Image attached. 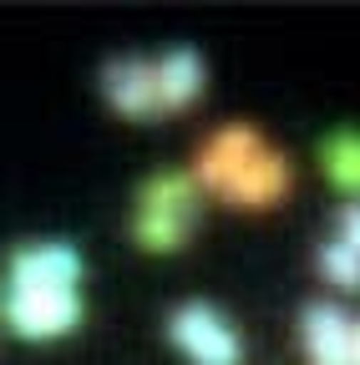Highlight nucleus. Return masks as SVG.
<instances>
[{
  "label": "nucleus",
  "instance_id": "f257e3e1",
  "mask_svg": "<svg viewBox=\"0 0 360 365\" xmlns=\"http://www.w3.org/2000/svg\"><path fill=\"white\" fill-rule=\"evenodd\" d=\"M6 314H11V325H16L21 335L41 340V335L71 330L76 319H81V299H76L71 289H11Z\"/></svg>",
  "mask_w": 360,
  "mask_h": 365
},
{
  "label": "nucleus",
  "instance_id": "f03ea898",
  "mask_svg": "<svg viewBox=\"0 0 360 365\" xmlns=\"http://www.w3.org/2000/svg\"><path fill=\"white\" fill-rule=\"evenodd\" d=\"M173 340L188 345L198 365H239V340L208 304H183L173 314Z\"/></svg>",
  "mask_w": 360,
  "mask_h": 365
},
{
  "label": "nucleus",
  "instance_id": "7ed1b4c3",
  "mask_svg": "<svg viewBox=\"0 0 360 365\" xmlns=\"http://www.w3.org/2000/svg\"><path fill=\"white\" fill-rule=\"evenodd\" d=\"M76 274H81V259L71 244H41L11 259V289H71Z\"/></svg>",
  "mask_w": 360,
  "mask_h": 365
},
{
  "label": "nucleus",
  "instance_id": "20e7f679",
  "mask_svg": "<svg viewBox=\"0 0 360 365\" xmlns=\"http://www.w3.org/2000/svg\"><path fill=\"white\" fill-rule=\"evenodd\" d=\"M259 153V137H254V127H244V122H234V127H223V132H213V143L198 153V178L208 182V188H229V178L249 163Z\"/></svg>",
  "mask_w": 360,
  "mask_h": 365
},
{
  "label": "nucleus",
  "instance_id": "39448f33",
  "mask_svg": "<svg viewBox=\"0 0 360 365\" xmlns=\"http://www.w3.org/2000/svg\"><path fill=\"white\" fill-rule=\"evenodd\" d=\"M284 182H289V163L279 153H254L234 178H229V188H223V198H234V203H274L284 193Z\"/></svg>",
  "mask_w": 360,
  "mask_h": 365
},
{
  "label": "nucleus",
  "instance_id": "423d86ee",
  "mask_svg": "<svg viewBox=\"0 0 360 365\" xmlns=\"http://www.w3.org/2000/svg\"><path fill=\"white\" fill-rule=\"evenodd\" d=\"M304 335H309L314 365H350V325L335 304H325V299L304 304Z\"/></svg>",
  "mask_w": 360,
  "mask_h": 365
},
{
  "label": "nucleus",
  "instance_id": "0eeeda50",
  "mask_svg": "<svg viewBox=\"0 0 360 365\" xmlns=\"http://www.w3.org/2000/svg\"><path fill=\"white\" fill-rule=\"evenodd\" d=\"M107 91H112L117 112H127V117H143V112L158 107V76L143 61H112L107 66Z\"/></svg>",
  "mask_w": 360,
  "mask_h": 365
},
{
  "label": "nucleus",
  "instance_id": "6e6552de",
  "mask_svg": "<svg viewBox=\"0 0 360 365\" xmlns=\"http://www.w3.org/2000/svg\"><path fill=\"white\" fill-rule=\"evenodd\" d=\"M153 76H158V107H188L203 86V66L193 51H168L153 66Z\"/></svg>",
  "mask_w": 360,
  "mask_h": 365
},
{
  "label": "nucleus",
  "instance_id": "1a4fd4ad",
  "mask_svg": "<svg viewBox=\"0 0 360 365\" xmlns=\"http://www.w3.org/2000/svg\"><path fill=\"white\" fill-rule=\"evenodd\" d=\"M188 203H193V178H183V173H163V178H153L143 188V208L148 213H178L183 218Z\"/></svg>",
  "mask_w": 360,
  "mask_h": 365
},
{
  "label": "nucleus",
  "instance_id": "9d476101",
  "mask_svg": "<svg viewBox=\"0 0 360 365\" xmlns=\"http://www.w3.org/2000/svg\"><path fill=\"white\" fill-rule=\"evenodd\" d=\"M325 168L340 188H360V137L355 132H335L325 143Z\"/></svg>",
  "mask_w": 360,
  "mask_h": 365
},
{
  "label": "nucleus",
  "instance_id": "9b49d317",
  "mask_svg": "<svg viewBox=\"0 0 360 365\" xmlns=\"http://www.w3.org/2000/svg\"><path fill=\"white\" fill-rule=\"evenodd\" d=\"M183 218L178 213H138V239L148 244V249H173V244H183Z\"/></svg>",
  "mask_w": 360,
  "mask_h": 365
},
{
  "label": "nucleus",
  "instance_id": "f8f14e48",
  "mask_svg": "<svg viewBox=\"0 0 360 365\" xmlns=\"http://www.w3.org/2000/svg\"><path fill=\"white\" fill-rule=\"evenodd\" d=\"M320 269H325V279H335V284H360V254L350 244H325L320 249Z\"/></svg>",
  "mask_w": 360,
  "mask_h": 365
},
{
  "label": "nucleus",
  "instance_id": "ddd939ff",
  "mask_svg": "<svg viewBox=\"0 0 360 365\" xmlns=\"http://www.w3.org/2000/svg\"><path fill=\"white\" fill-rule=\"evenodd\" d=\"M340 244H350L360 254V208H345L340 213Z\"/></svg>",
  "mask_w": 360,
  "mask_h": 365
},
{
  "label": "nucleus",
  "instance_id": "4468645a",
  "mask_svg": "<svg viewBox=\"0 0 360 365\" xmlns=\"http://www.w3.org/2000/svg\"><path fill=\"white\" fill-rule=\"evenodd\" d=\"M350 365H360V325L350 330Z\"/></svg>",
  "mask_w": 360,
  "mask_h": 365
}]
</instances>
